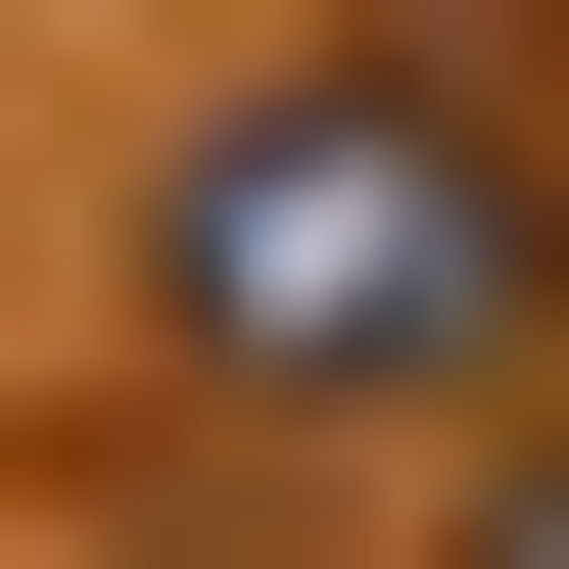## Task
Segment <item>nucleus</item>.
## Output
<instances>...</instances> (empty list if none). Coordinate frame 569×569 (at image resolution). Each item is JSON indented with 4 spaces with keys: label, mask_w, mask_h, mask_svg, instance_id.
<instances>
[{
    "label": "nucleus",
    "mask_w": 569,
    "mask_h": 569,
    "mask_svg": "<svg viewBox=\"0 0 569 569\" xmlns=\"http://www.w3.org/2000/svg\"><path fill=\"white\" fill-rule=\"evenodd\" d=\"M427 238H475L427 142H238V332H284V380H380V332H475Z\"/></svg>",
    "instance_id": "f257e3e1"
}]
</instances>
